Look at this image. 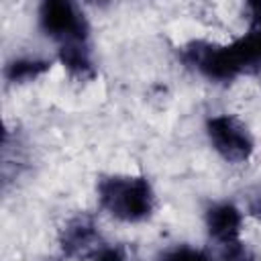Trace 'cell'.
I'll return each instance as SVG.
<instances>
[{
    "mask_svg": "<svg viewBox=\"0 0 261 261\" xmlns=\"http://www.w3.org/2000/svg\"><path fill=\"white\" fill-rule=\"evenodd\" d=\"M96 194L100 208L120 222H143L155 210V192L143 175H104L98 179Z\"/></svg>",
    "mask_w": 261,
    "mask_h": 261,
    "instance_id": "obj_1",
    "label": "cell"
},
{
    "mask_svg": "<svg viewBox=\"0 0 261 261\" xmlns=\"http://www.w3.org/2000/svg\"><path fill=\"white\" fill-rule=\"evenodd\" d=\"M181 59L212 82H232L259 63L247 37L226 45L192 41L181 49Z\"/></svg>",
    "mask_w": 261,
    "mask_h": 261,
    "instance_id": "obj_2",
    "label": "cell"
},
{
    "mask_svg": "<svg viewBox=\"0 0 261 261\" xmlns=\"http://www.w3.org/2000/svg\"><path fill=\"white\" fill-rule=\"evenodd\" d=\"M206 135L212 149L232 165L245 163L255 151V141L237 116L232 114H214L206 120Z\"/></svg>",
    "mask_w": 261,
    "mask_h": 261,
    "instance_id": "obj_3",
    "label": "cell"
},
{
    "mask_svg": "<svg viewBox=\"0 0 261 261\" xmlns=\"http://www.w3.org/2000/svg\"><path fill=\"white\" fill-rule=\"evenodd\" d=\"M39 27L41 31L57 41L59 45L67 43H88V20L84 12L67 0H47L39 8Z\"/></svg>",
    "mask_w": 261,
    "mask_h": 261,
    "instance_id": "obj_4",
    "label": "cell"
},
{
    "mask_svg": "<svg viewBox=\"0 0 261 261\" xmlns=\"http://www.w3.org/2000/svg\"><path fill=\"white\" fill-rule=\"evenodd\" d=\"M102 245L94 220L84 214L67 220L59 232V247L71 259H92Z\"/></svg>",
    "mask_w": 261,
    "mask_h": 261,
    "instance_id": "obj_5",
    "label": "cell"
},
{
    "mask_svg": "<svg viewBox=\"0 0 261 261\" xmlns=\"http://www.w3.org/2000/svg\"><path fill=\"white\" fill-rule=\"evenodd\" d=\"M206 230L220 247L241 243L243 212L230 202H216L206 210Z\"/></svg>",
    "mask_w": 261,
    "mask_h": 261,
    "instance_id": "obj_6",
    "label": "cell"
},
{
    "mask_svg": "<svg viewBox=\"0 0 261 261\" xmlns=\"http://www.w3.org/2000/svg\"><path fill=\"white\" fill-rule=\"evenodd\" d=\"M59 61L73 77H80V80L94 77V63H92L88 43L59 45Z\"/></svg>",
    "mask_w": 261,
    "mask_h": 261,
    "instance_id": "obj_7",
    "label": "cell"
},
{
    "mask_svg": "<svg viewBox=\"0 0 261 261\" xmlns=\"http://www.w3.org/2000/svg\"><path fill=\"white\" fill-rule=\"evenodd\" d=\"M51 69V63L37 57H18L6 65V80L12 84H27Z\"/></svg>",
    "mask_w": 261,
    "mask_h": 261,
    "instance_id": "obj_8",
    "label": "cell"
},
{
    "mask_svg": "<svg viewBox=\"0 0 261 261\" xmlns=\"http://www.w3.org/2000/svg\"><path fill=\"white\" fill-rule=\"evenodd\" d=\"M157 261H212V257L202 249H196L190 245H177L161 253Z\"/></svg>",
    "mask_w": 261,
    "mask_h": 261,
    "instance_id": "obj_9",
    "label": "cell"
},
{
    "mask_svg": "<svg viewBox=\"0 0 261 261\" xmlns=\"http://www.w3.org/2000/svg\"><path fill=\"white\" fill-rule=\"evenodd\" d=\"M249 12H251V24H249V31L245 33L257 61L261 63V2H251L249 4Z\"/></svg>",
    "mask_w": 261,
    "mask_h": 261,
    "instance_id": "obj_10",
    "label": "cell"
},
{
    "mask_svg": "<svg viewBox=\"0 0 261 261\" xmlns=\"http://www.w3.org/2000/svg\"><path fill=\"white\" fill-rule=\"evenodd\" d=\"M92 261H128L126 253L120 249V247H114V245H102L96 255L92 257Z\"/></svg>",
    "mask_w": 261,
    "mask_h": 261,
    "instance_id": "obj_11",
    "label": "cell"
},
{
    "mask_svg": "<svg viewBox=\"0 0 261 261\" xmlns=\"http://www.w3.org/2000/svg\"><path fill=\"white\" fill-rule=\"evenodd\" d=\"M222 261H255L243 243L222 247Z\"/></svg>",
    "mask_w": 261,
    "mask_h": 261,
    "instance_id": "obj_12",
    "label": "cell"
},
{
    "mask_svg": "<svg viewBox=\"0 0 261 261\" xmlns=\"http://www.w3.org/2000/svg\"><path fill=\"white\" fill-rule=\"evenodd\" d=\"M247 210H249V214H251L253 218L261 220V186L249 196V200H247Z\"/></svg>",
    "mask_w": 261,
    "mask_h": 261,
    "instance_id": "obj_13",
    "label": "cell"
}]
</instances>
